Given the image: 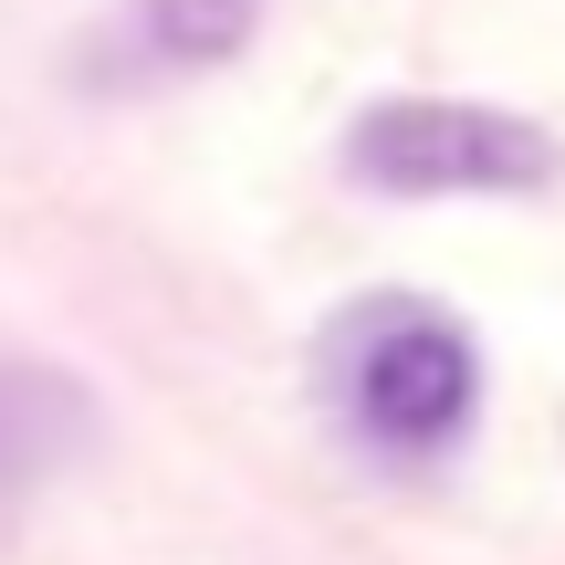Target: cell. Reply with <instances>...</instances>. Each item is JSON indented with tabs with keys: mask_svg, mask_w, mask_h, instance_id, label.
I'll return each mask as SVG.
<instances>
[{
	"mask_svg": "<svg viewBox=\"0 0 565 565\" xmlns=\"http://www.w3.org/2000/svg\"><path fill=\"white\" fill-rule=\"evenodd\" d=\"M324 398L377 461H440L482 408V345L440 303L377 294L324 335Z\"/></svg>",
	"mask_w": 565,
	"mask_h": 565,
	"instance_id": "obj_1",
	"label": "cell"
},
{
	"mask_svg": "<svg viewBox=\"0 0 565 565\" xmlns=\"http://www.w3.org/2000/svg\"><path fill=\"white\" fill-rule=\"evenodd\" d=\"M345 168L387 200H524L555 189L565 147L513 105H471V95H387L356 116Z\"/></svg>",
	"mask_w": 565,
	"mask_h": 565,
	"instance_id": "obj_2",
	"label": "cell"
},
{
	"mask_svg": "<svg viewBox=\"0 0 565 565\" xmlns=\"http://www.w3.org/2000/svg\"><path fill=\"white\" fill-rule=\"evenodd\" d=\"M84 450H95V387L42 356H0V503H21Z\"/></svg>",
	"mask_w": 565,
	"mask_h": 565,
	"instance_id": "obj_3",
	"label": "cell"
},
{
	"mask_svg": "<svg viewBox=\"0 0 565 565\" xmlns=\"http://www.w3.org/2000/svg\"><path fill=\"white\" fill-rule=\"evenodd\" d=\"M252 21H263V0H126L116 11V42L126 63H147V74H189V63H231L252 42Z\"/></svg>",
	"mask_w": 565,
	"mask_h": 565,
	"instance_id": "obj_4",
	"label": "cell"
}]
</instances>
